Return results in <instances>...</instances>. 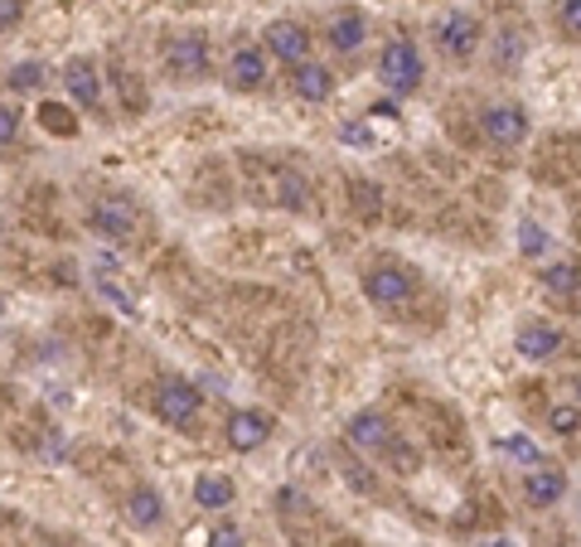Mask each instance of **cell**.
Wrapping results in <instances>:
<instances>
[{"label":"cell","mask_w":581,"mask_h":547,"mask_svg":"<svg viewBox=\"0 0 581 547\" xmlns=\"http://www.w3.org/2000/svg\"><path fill=\"white\" fill-rule=\"evenodd\" d=\"M485 547H513V543H509V538H489Z\"/></svg>","instance_id":"cell-33"},{"label":"cell","mask_w":581,"mask_h":547,"mask_svg":"<svg viewBox=\"0 0 581 547\" xmlns=\"http://www.w3.org/2000/svg\"><path fill=\"white\" fill-rule=\"evenodd\" d=\"M489 53H495L499 69H513V63L523 59V39H519V29H505V35H499V44H495Z\"/></svg>","instance_id":"cell-26"},{"label":"cell","mask_w":581,"mask_h":547,"mask_svg":"<svg viewBox=\"0 0 581 547\" xmlns=\"http://www.w3.org/2000/svg\"><path fill=\"white\" fill-rule=\"evenodd\" d=\"M378 83L388 87L393 97H412L422 83H427V59L412 39H388L383 53H378Z\"/></svg>","instance_id":"cell-1"},{"label":"cell","mask_w":581,"mask_h":547,"mask_svg":"<svg viewBox=\"0 0 581 547\" xmlns=\"http://www.w3.org/2000/svg\"><path fill=\"white\" fill-rule=\"evenodd\" d=\"M209 547H248V538H242L238 523H218V528L209 533Z\"/></svg>","instance_id":"cell-29"},{"label":"cell","mask_w":581,"mask_h":547,"mask_svg":"<svg viewBox=\"0 0 581 547\" xmlns=\"http://www.w3.org/2000/svg\"><path fill=\"white\" fill-rule=\"evenodd\" d=\"M364 296L374 300V306H383V310L407 306V300L417 296V272H407V266H368V272H364Z\"/></svg>","instance_id":"cell-11"},{"label":"cell","mask_w":581,"mask_h":547,"mask_svg":"<svg viewBox=\"0 0 581 547\" xmlns=\"http://www.w3.org/2000/svg\"><path fill=\"white\" fill-rule=\"evenodd\" d=\"M495 445L509 455V461L529 465V471H533V465H543V451H538V441H533V437H499Z\"/></svg>","instance_id":"cell-23"},{"label":"cell","mask_w":581,"mask_h":547,"mask_svg":"<svg viewBox=\"0 0 581 547\" xmlns=\"http://www.w3.org/2000/svg\"><path fill=\"white\" fill-rule=\"evenodd\" d=\"M543 286L553 296H562V300H577L581 296V266L577 262H553V266H543Z\"/></svg>","instance_id":"cell-20"},{"label":"cell","mask_w":581,"mask_h":547,"mask_svg":"<svg viewBox=\"0 0 581 547\" xmlns=\"http://www.w3.org/2000/svg\"><path fill=\"white\" fill-rule=\"evenodd\" d=\"M334 69L330 63H320V59H306V63H296L290 69V93L300 97V103H330L334 97Z\"/></svg>","instance_id":"cell-16"},{"label":"cell","mask_w":581,"mask_h":547,"mask_svg":"<svg viewBox=\"0 0 581 547\" xmlns=\"http://www.w3.org/2000/svg\"><path fill=\"white\" fill-rule=\"evenodd\" d=\"M567 495V475L557 471V465H533V471H523V504L529 509H553L562 504Z\"/></svg>","instance_id":"cell-15"},{"label":"cell","mask_w":581,"mask_h":547,"mask_svg":"<svg viewBox=\"0 0 581 547\" xmlns=\"http://www.w3.org/2000/svg\"><path fill=\"white\" fill-rule=\"evenodd\" d=\"M223 78H228L233 93H257V87H266V78H272V59H266L262 39H242L233 44L228 63H223Z\"/></svg>","instance_id":"cell-8"},{"label":"cell","mask_w":581,"mask_h":547,"mask_svg":"<svg viewBox=\"0 0 581 547\" xmlns=\"http://www.w3.org/2000/svg\"><path fill=\"white\" fill-rule=\"evenodd\" d=\"M325 39H330L334 53L354 59V53H359L364 44H368V15H364V10H354V5L334 10V15L325 20Z\"/></svg>","instance_id":"cell-14"},{"label":"cell","mask_w":581,"mask_h":547,"mask_svg":"<svg viewBox=\"0 0 581 547\" xmlns=\"http://www.w3.org/2000/svg\"><path fill=\"white\" fill-rule=\"evenodd\" d=\"M553 25L567 39H581V0H553Z\"/></svg>","instance_id":"cell-25"},{"label":"cell","mask_w":581,"mask_h":547,"mask_svg":"<svg viewBox=\"0 0 581 547\" xmlns=\"http://www.w3.org/2000/svg\"><path fill=\"white\" fill-rule=\"evenodd\" d=\"M151 407H155V417H161L165 427L189 431L199 421V412H204V393H199L189 378H161L155 393H151Z\"/></svg>","instance_id":"cell-4"},{"label":"cell","mask_w":581,"mask_h":547,"mask_svg":"<svg viewBox=\"0 0 581 547\" xmlns=\"http://www.w3.org/2000/svg\"><path fill=\"white\" fill-rule=\"evenodd\" d=\"M340 141H344V146H354V151H368V146H374V131H368L364 121H340Z\"/></svg>","instance_id":"cell-28"},{"label":"cell","mask_w":581,"mask_h":547,"mask_svg":"<svg viewBox=\"0 0 581 547\" xmlns=\"http://www.w3.org/2000/svg\"><path fill=\"white\" fill-rule=\"evenodd\" d=\"M39 127L49 131V136H63V141H73L78 131H83V121H78V111L73 107H63V103H39Z\"/></svg>","instance_id":"cell-19"},{"label":"cell","mask_w":581,"mask_h":547,"mask_svg":"<svg viewBox=\"0 0 581 547\" xmlns=\"http://www.w3.org/2000/svg\"><path fill=\"white\" fill-rule=\"evenodd\" d=\"M513 349H519L529 364H553L557 354L567 349V334L557 325H547V320H523L519 334H513Z\"/></svg>","instance_id":"cell-13"},{"label":"cell","mask_w":581,"mask_h":547,"mask_svg":"<svg viewBox=\"0 0 581 547\" xmlns=\"http://www.w3.org/2000/svg\"><path fill=\"white\" fill-rule=\"evenodd\" d=\"M272 431H276V421L257 407H238V412H228V421H223V441H228L238 455L262 451V445L272 441Z\"/></svg>","instance_id":"cell-12"},{"label":"cell","mask_w":581,"mask_h":547,"mask_svg":"<svg viewBox=\"0 0 581 547\" xmlns=\"http://www.w3.org/2000/svg\"><path fill=\"white\" fill-rule=\"evenodd\" d=\"M127 523L137 533H155L165 523V499H161V489H151V485H137L127 495Z\"/></svg>","instance_id":"cell-17"},{"label":"cell","mask_w":581,"mask_h":547,"mask_svg":"<svg viewBox=\"0 0 581 547\" xmlns=\"http://www.w3.org/2000/svg\"><path fill=\"white\" fill-rule=\"evenodd\" d=\"M189 495H194L199 509H233V499H238V485H233L228 475H218V471H204V475H194Z\"/></svg>","instance_id":"cell-18"},{"label":"cell","mask_w":581,"mask_h":547,"mask_svg":"<svg viewBox=\"0 0 581 547\" xmlns=\"http://www.w3.org/2000/svg\"><path fill=\"white\" fill-rule=\"evenodd\" d=\"M431 39H436V49H441V59L471 63L479 53V44H485V25H479L471 10L451 5V10H441V15L431 20Z\"/></svg>","instance_id":"cell-2"},{"label":"cell","mask_w":581,"mask_h":547,"mask_svg":"<svg viewBox=\"0 0 581 547\" xmlns=\"http://www.w3.org/2000/svg\"><path fill=\"white\" fill-rule=\"evenodd\" d=\"M44 78H49V69L35 63V59H25L5 73V87H15V93H35V87H44Z\"/></svg>","instance_id":"cell-22"},{"label":"cell","mask_w":581,"mask_h":547,"mask_svg":"<svg viewBox=\"0 0 581 547\" xmlns=\"http://www.w3.org/2000/svg\"><path fill=\"white\" fill-rule=\"evenodd\" d=\"M344 547H364V543H344Z\"/></svg>","instance_id":"cell-35"},{"label":"cell","mask_w":581,"mask_h":547,"mask_svg":"<svg viewBox=\"0 0 581 547\" xmlns=\"http://www.w3.org/2000/svg\"><path fill=\"white\" fill-rule=\"evenodd\" d=\"M344 437H349L354 451H364V455H388L398 445V431H393V421L383 417L378 407H359L349 421H344Z\"/></svg>","instance_id":"cell-10"},{"label":"cell","mask_w":581,"mask_h":547,"mask_svg":"<svg viewBox=\"0 0 581 547\" xmlns=\"http://www.w3.org/2000/svg\"><path fill=\"white\" fill-rule=\"evenodd\" d=\"M519 252L523 257H547L553 252V233H547L538 218H523L519 223Z\"/></svg>","instance_id":"cell-21"},{"label":"cell","mask_w":581,"mask_h":547,"mask_svg":"<svg viewBox=\"0 0 581 547\" xmlns=\"http://www.w3.org/2000/svg\"><path fill=\"white\" fill-rule=\"evenodd\" d=\"M15 136H20V111L0 103V146H10Z\"/></svg>","instance_id":"cell-31"},{"label":"cell","mask_w":581,"mask_h":547,"mask_svg":"<svg viewBox=\"0 0 581 547\" xmlns=\"http://www.w3.org/2000/svg\"><path fill=\"white\" fill-rule=\"evenodd\" d=\"M49 547H59V543H49Z\"/></svg>","instance_id":"cell-36"},{"label":"cell","mask_w":581,"mask_h":547,"mask_svg":"<svg viewBox=\"0 0 581 547\" xmlns=\"http://www.w3.org/2000/svg\"><path fill=\"white\" fill-rule=\"evenodd\" d=\"M165 73L180 78V83H204L209 69H214V44H209L204 29H180V35L165 39Z\"/></svg>","instance_id":"cell-3"},{"label":"cell","mask_w":581,"mask_h":547,"mask_svg":"<svg viewBox=\"0 0 581 547\" xmlns=\"http://www.w3.org/2000/svg\"><path fill=\"white\" fill-rule=\"evenodd\" d=\"M97 292H103V296L111 300V306H117V310H121V316H137V306H131V300H127V296H121V292H111V286H97Z\"/></svg>","instance_id":"cell-32"},{"label":"cell","mask_w":581,"mask_h":547,"mask_svg":"<svg viewBox=\"0 0 581 547\" xmlns=\"http://www.w3.org/2000/svg\"><path fill=\"white\" fill-rule=\"evenodd\" d=\"M529 131H533V121H529V111H523L519 103H489L485 111H479V136H485L495 151L523 146Z\"/></svg>","instance_id":"cell-5"},{"label":"cell","mask_w":581,"mask_h":547,"mask_svg":"<svg viewBox=\"0 0 581 547\" xmlns=\"http://www.w3.org/2000/svg\"><path fill=\"white\" fill-rule=\"evenodd\" d=\"M63 93L73 97L83 111H93V117H103L107 107V83H103V69H97V59H87V53H73L69 63H63Z\"/></svg>","instance_id":"cell-7"},{"label":"cell","mask_w":581,"mask_h":547,"mask_svg":"<svg viewBox=\"0 0 581 547\" xmlns=\"http://www.w3.org/2000/svg\"><path fill=\"white\" fill-rule=\"evenodd\" d=\"M276 204H282V209H306L310 204V185L300 180V175H282V180H276Z\"/></svg>","instance_id":"cell-24"},{"label":"cell","mask_w":581,"mask_h":547,"mask_svg":"<svg viewBox=\"0 0 581 547\" xmlns=\"http://www.w3.org/2000/svg\"><path fill=\"white\" fill-rule=\"evenodd\" d=\"M137 223H141V214H137V204H131V194H103L87 209V228L107 242H131L137 238Z\"/></svg>","instance_id":"cell-6"},{"label":"cell","mask_w":581,"mask_h":547,"mask_svg":"<svg viewBox=\"0 0 581 547\" xmlns=\"http://www.w3.org/2000/svg\"><path fill=\"white\" fill-rule=\"evenodd\" d=\"M547 427H553L557 437H577V431H581V407H553V412H547Z\"/></svg>","instance_id":"cell-27"},{"label":"cell","mask_w":581,"mask_h":547,"mask_svg":"<svg viewBox=\"0 0 581 547\" xmlns=\"http://www.w3.org/2000/svg\"><path fill=\"white\" fill-rule=\"evenodd\" d=\"M20 20H25V0H0V35H10Z\"/></svg>","instance_id":"cell-30"},{"label":"cell","mask_w":581,"mask_h":547,"mask_svg":"<svg viewBox=\"0 0 581 547\" xmlns=\"http://www.w3.org/2000/svg\"><path fill=\"white\" fill-rule=\"evenodd\" d=\"M572 393H577V402H581V378H577V383H572Z\"/></svg>","instance_id":"cell-34"},{"label":"cell","mask_w":581,"mask_h":547,"mask_svg":"<svg viewBox=\"0 0 581 547\" xmlns=\"http://www.w3.org/2000/svg\"><path fill=\"white\" fill-rule=\"evenodd\" d=\"M262 49H266V59H276V63H286V69H296V63L310 59L316 39H310V29L300 25V20H272V25L262 29Z\"/></svg>","instance_id":"cell-9"}]
</instances>
